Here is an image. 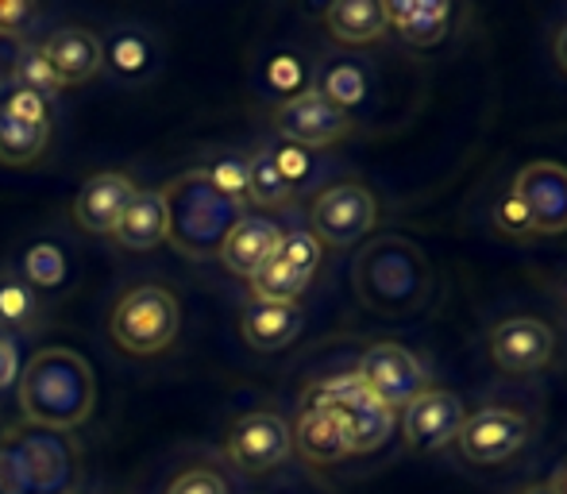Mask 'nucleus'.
<instances>
[{
    "label": "nucleus",
    "instance_id": "obj_11",
    "mask_svg": "<svg viewBox=\"0 0 567 494\" xmlns=\"http://www.w3.org/2000/svg\"><path fill=\"white\" fill-rule=\"evenodd\" d=\"M355 374L363 379V387L379 398L382 405L390 410H405L413 398L425 390V368L421 360L402 344H371L363 356H359V368Z\"/></svg>",
    "mask_w": 567,
    "mask_h": 494
},
{
    "label": "nucleus",
    "instance_id": "obj_19",
    "mask_svg": "<svg viewBox=\"0 0 567 494\" xmlns=\"http://www.w3.org/2000/svg\"><path fill=\"white\" fill-rule=\"evenodd\" d=\"M386 28L398 31V39L410 47H436L452 31L455 8L444 0H390L382 4Z\"/></svg>",
    "mask_w": 567,
    "mask_h": 494
},
{
    "label": "nucleus",
    "instance_id": "obj_4",
    "mask_svg": "<svg viewBox=\"0 0 567 494\" xmlns=\"http://www.w3.org/2000/svg\"><path fill=\"white\" fill-rule=\"evenodd\" d=\"M182 329V306L166 286H135L124 298L116 301L113 321H109V332H113L116 348L127 356H158L174 344Z\"/></svg>",
    "mask_w": 567,
    "mask_h": 494
},
{
    "label": "nucleus",
    "instance_id": "obj_8",
    "mask_svg": "<svg viewBox=\"0 0 567 494\" xmlns=\"http://www.w3.org/2000/svg\"><path fill=\"white\" fill-rule=\"evenodd\" d=\"M293 452V433L286 418L267 410L244 413L228 433V460L244 475H267L282 467Z\"/></svg>",
    "mask_w": 567,
    "mask_h": 494
},
{
    "label": "nucleus",
    "instance_id": "obj_27",
    "mask_svg": "<svg viewBox=\"0 0 567 494\" xmlns=\"http://www.w3.org/2000/svg\"><path fill=\"white\" fill-rule=\"evenodd\" d=\"M39 321V301L23 278L16 275H0V332H28Z\"/></svg>",
    "mask_w": 567,
    "mask_h": 494
},
{
    "label": "nucleus",
    "instance_id": "obj_31",
    "mask_svg": "<svg viewBox=\"0 0 567 494\" xmlns=\"http://www.w3.org/2000/svg\"><path fill=\"white\" fill-rule=\"evenodd\" d=\"M275 255L286 267H293L298 275H306L309 282H313L317 267H321V259H324V247L309 228H293V233H282V244H278Z\"/></svg>",
    "mask_w": 567,
    "mask_h": 494
},
{
    "label": "nucleus",
    "instance_id": "obj_39",
    "mask_svg": "<svg viewBox=\"0 0 567 494\" xmlns=\"http://www.w3.org/2000/svg\"><path fill=\"white\" fill-rule=\"evenodd\" d=\"M35 8L20 0H0V39H20L35 23Z\"/></svg>",
    "mask_w": 567,
    "mask_h": 494
},
{
    "label": "nucleus",
    "instance_id": "obj_10",
    "mask_svg": "<svg viewBox=\"0 0 567 494\" xmlns=\"http://www.w3.org/2000/svg\"><path fill=\"white\" fill-rule=\"evenodd\" d=\"M460 452L463 460L478 467H494L514 460L517 452L525 449L529 441V421L522 418L517 410H506V405H486V410L471 413L460 429Z\"/></svg>",
    "mask_w": 567,
    "mask_h": 494
},
{
    "label": "nucleus",
    "instance_id": "obj_3",
    "mask_svg": "<svg viewBox=\"0 0 567 494\" xmlns=\"http://www.w3.org/2000/svg\"><path fill=\"white\" fill-rule=\"evenodd\" d=\"M306 398L337 410L343 436H348V456H371V452H379L398 425V413L390 410V405H382L379 398L363 387V379H359L355 371H343V374H332V379L313 382V387L306 390Z\"/></svg>",
    "mask_w": 567,
    "mask_h": 494
},
{
    "label": "nucleus",
    "instance_id": "obj_13",
    "mask_svg": "<svg viewBox=\"0 0 567 494\" xmlns=\"http://www.w3.org/2000/svg\"><path fill=\"white\" fill-rule=\"evenodd\" d=\"M463 421H467V410H463V402L455 394H449V390H421V394L405 405L402 433L410 449L436 452L460 436Z\"/></svg>",
    "mask_w": 567,
    "mask_h": 494
},
{
    "label": "nucleus",
    "instance_id": "obj_35",
    "mask_svg": "<svg viewBox=\"0 0 567 494\" xmlns=\"http://www.w3.org/2000/svg\"><path fill=\"white\" fill-rule=\"evenodd\" d=\"M494 225H498L506 236H514V240L533 236V220H529V213H525V205L514 186H509L506 194L498 197V205H494Z\"/></svg>",
    "mask_w": 567,
    "mask_h": 494
},
{
    "label": "nucleus",
    "instance_id": "obj_36",
    "mask_svg": "<svg viewBox=\"0 0 567 494\" xmlns=\"http://www.w3.org/2000/svg\"><path fill=\"white\" fill-rule=\"evenodd\" d=\"M0 494H31L28 475H23L20 452H16L12 433L0 436Z\"/></svg>",
    "mask_w": 567,
    "mask_h": 494
},
{
    "label": "nucleus",
    "instance_id": "obj_37",
    "mask_svg": "<svg viewBox=\"0 0 567 494\" xmlns=\"http://www.w3.org/2000/svg\"><path fill=\"white\" fill-rule=\"evenodd\" d=\"M166 494H228V483L217 472H209V467H194V472H182L166 487Z\"/></svg>",
    "mask_w": 567,
    "mask_h": 494
},
{
    "label": "nucleus",
    "instance_id": "obj_28",
    "mask_svg": "<svg viewBox=\"0 0 567 494\" xmlns=\"http://www.w3.org/2000/svg\"><path fill=\"white\" fill-rule=\"evenodd\" d=\"M12 82H16V90L39 93L43 101H51V97H59V93H62L59 78H54L51 66H47V59H43V51H39V47H23V51L16 54Z\"/></svg>",
    "mask_w": 567,
    "mask_h": 494
},
{
    "label": "nucleus",
    "instance_id": "obj_9",
    "mask_svg": "<svg viewBox=\"0 0 567 494\" xmlns=\"http://www.w3.org/2000/svg\"><path fill=\"white\" fill-rule=\"evenodd\" d=\"M270 121H275V132L282 135V143H293V147H306V151L332 147V143H340L343 135H351V127H355V121H351L348 113L329 105L317 90L286 97L282 105L270 113Z\"/></svg>",
    "mask_w": 567,
    "mask_h": 494
},
{
    "label": "nucleus",
    "instance_id": "obj_38",
    "mask_svg": "<svg viewBox=\"0 0 567 494\" xmlns=\"http://www.w3.org/2000/svg\"><path fill=\"white\" fill-rule=\"evenodd\" d=\"M8 116H20V121H31V124H51V109H47V101L39 97V93H28V90H16L12 97L4 101Z\"/></svg>",
    "mask_w": 567,
    "mask_h": 494
},
{
    "label": "nucleus",
    "instance_id": "obj_30",
    "mask_svg": "<svg viewBox=\"0 0 567 494\" xmlns=\"http://www.w3.org/2000/svg\"><path fill=\"white\" fill-rule=\"evenodd\" d=\"M23 282L31 290H54L66 282V255L54 244H35L23 255Z\"/></svg>",
    "mask_w": 567,
    "mask_h": 494
},
{
    "label": "nucleus",
    "instance_id": "obj_5",
    "mask_svg": "<svg viewBox=\"0 0 567 494\" xmlns=\"http://www.w3.org/2000/svg\"><path fill=\"white\" fill-rule=\"evenodd\" d=\"M425 286V259L405 240H379L355 263V290L382 313L402 309Z\"/></svg>",
    "mask_w": 567,
    "mask_h": 494
},
{
    "label": "nucleus",
    "instance_id": "obj_24",
    "mask_svg": "<svg viewBox=\"0 0 567 494\" xmlns=\"http://www.w3.org/2000/svg\"><path fill=\"white\" fill-rule=\"evenodd\" d=\"M51 143V124H31L20 116H8L0 109V163L4 166H31Z\"/></svg>",
    "mask_w": 567,
    "mask_h": 494
},
{
    "label": "nucleus",
    "instance_id": "obj_29",
    "mask_svg": "<svg viewBox=\"0 0 567 494\" xmlns=\"http://www.w3.org/2000/svg\"><path fill=\"white\" fill-rule=\"evenodd\" d=\"M101 47H105V62L124 78H140L151 66V39L140 35V31H116Z\"/></svg>",
    "mask_w": 567,
    "mask_h": 494
},
{
    "label": "nucleus",
    "instance_id": "obj_17",
    "mask_svg": "<svg viewBox=\"0 0 567 494\" xmlns=\"http://www.w3.org/2000/svg\"><path fill=\"white\" fill-rule=\"evenodd\" d=\"M278 244H282V228L270 217H239L236 225H231L228 240L220 244L217 259L225 263L231 275L251 278L255 270L278 251Z\"/></svg>",
    "mask_w": 567,
    "mask_h": 494
},
{
    "label": "nucleus",
    "instance_id": "obj_21",
    "mask_svg": "<svg viewBox=\"0 0 567 494\" xmlns=\"http://www.w3.org/2000/svg\"><path fill=\"white\" fill-rule=\"evenodd\" d=\"M113 240L127 251H151V247L166 244V197L163 189H140L127 202L124 217L116 220Z\"/></svg>",
    "mask_w": 567,
    "mask_h": 494
},
{
    "label": "nucleus",
    "instance_id": "obj_34",
    "mask_svg": "<svg viewBox=\"0 0 567 494\" xmlns=\"http://www.w3.org/2000/svg\"><path fill=\"white\" fill-rule=\"evenodd\" d=\"M270 155H275L278 171H282V178L293 186V194H298L301 186H306L309 178H313V155H309L306 147H293V143H278V147H270Z\"/></svg>",
    "mask_w": 567,
    "mask_h": 494
},
{
    "label": "nucleus",
    "instance_id": "obj_15",
    "mask_svg": "<svg viewBox=\"0 0 567 494\" xmlns=\"http://www.w3.org/2000/svg\"><path fill=\"white\" fill-rule=\"evenodd\" d=\"M47 59V66L54 70L59 85H82L105 66V47H101L97 31L90 28H59L47 35V43L39 47Z\"/></svg>",
    "mask_w": 567,
    "mask_h": 494
},
{
    "label": "nucleus",
    "instance_id": "obj_6",
    "mask_svg": "<svg viewBox=\"0 0 567 494\" xmlns=\"http://www.w3.org/2000/svg\"><path fill=\"white\" fill-rule=\"evenodd\" d=\"M379 225V202L363 182H337L313 197L309 209V233L321 247H359Z\"/></svg>",
    "mask_w": 567,
    "mask_h": 494
},
{
    "label": "nucleus",
    "instance_id": "obj_18",
    "mask_svg": "<svg viewBox=\"0 0 567 494\" xmlns=\"http://www.w3.org/2000/svg\"><path fill=\"white\" fill-rule=\"evenodd\" d=\"M301 325H306V317H301L298 301H251L244 309L239 332L255 352H282L298 340Z\"/></svg>",
    "mask_w": 567,
    "mask_h": 494
},
{
    "label": "nucleus",
    "instance_id": "obj_16",
    "mask_svg": "<svg viewBox=\"0 0 567 494\" xmlns=\"http://www.w3.org/2000/svg\"><path fill=\"white\" fill-rule=\"evenodd\" d=\"M135 194H140V189H135V182L127 178V174H116V171L93 174L74 202L78 225L93 236H113L116 220L124 217L127 202H132Z\"/></svg>",
    "mask_w": 567,
    "mask_h": 494
},
{
    "label": "nucleus",
    "instance_id": "obj_23",
    "mask_svg": "<svg viewBox=\"0 0 567 494\" xmlns=\"http://www.w3.org/2000/svg\"><path fill=\"white\" fill-rule=\"evenodd\" d=\"M329 105H337L340 113L351 116V109L371 101V70L355 59H329V66H321V78L313 85Z\"/></svg>",
    "mask_w": 567,
    "mask_h": 494
},
{
    "label": "nucleus",
    "instance_id": "obj_2",
    "mask_svg": "<svg viewBox=\"0 0 567 494\" xmlns=\"http://www.w3.org/2000/svg\"><path fill=\"white\" fill-rule=\"evenodd\" d=\"M166 197V240L189 259H217L231 225L244 217L239 205L209 186L205 171H189L163 189Z\"/></svg>",
    "mask_w": 567,
    "mask_h": 494
},
{
    "label": "nucleus",
    "instance_id": "obj_42",
    "mask_svg": "<svg viewBox=\"0 0 567 494\" xmlns=\"http://www.w3.org/2000/svg\"><path fill=\"white\" fill-rule=\"evenodd\" d=\"M553 491H556V494H567V464L560 467V475H556V483H553Z\"/></svg>",
    "mask_w": 567,
    "mask_h": 494
},
{
    "label": "nucleus",
    "instance_id": "obj_40",
    "mask_svg": "<svg viewBox=\"0 0 567 494\" xmlns=\"http://www.w3.org/2000/svg\"><path fill=\"white\" fill-rule=\"evenodd\" d=\"M16 379H20V352H16V340L0 332V394H4Z\"/></svg>",
    "mask_w": 567,
    "mask_h": 494
},
{
    "label": "nucleus",
    "instance_id": "obj_22",
    "mask_svg": "<svg viewBox=\"0 0 567 494\" xmlns=\"http://www.w3.org/2000/svg\"><path fill=\"white\" fill-rule=\"evenodd\" d=\"M324 28L343 47H367L386 35V12L379 0H340L324 8Z\"/></svg>",
    "mask_w": 567,
    "mask_h": 494
},
{
    "label": "nucleus",
    "instance_id": "obj_7",
    "mask_svg": "<svg viewBox=\"0 0 567 494\" xmlns=\"http://www.w3.org/2000/svg\"><path fill=\"white\" fill-rule=\"evenodd\" d=\"M20 452L23 475H28L31 494H66L74 487L78 475V452L66 441V433H51V429H8Z\"/></svg>",
    "mask_w": 567,
    "mask_h": 494
},
{
    "label": "nucleus",
    "instance_id": "obj_20",
    "mask_svg": "<svg viewBox=\"0 0 567 494\" xmlns=\"http://www.w3.org/2000/svg\"><path fill=\"white\" fill-rule=\"evenodd\" d=\"M290 433H293L298 452L309 460V464H340V460L348 456V436H343V425H340L337 410H329L324 402L306 398L298 425H293Z\"/></svg>",
    "mask_w": 567,
    "mask_h": 494
},
{
    "label": "nucleus",
    "instance_id": "obj_14",
    "mask_svg": "<svg viewBox=\"0 0 567 494\" xmlns=\"http://www.w3.org/2000/svg\"><path fill=\"white\" fill-rule=\"evenodd\" d=\"M533 233L560 236L567 233V166L560 163H529L514 182Z\"/></svg>",
    "mask_w": 567,
    "mask_h": 494
},
{
    "label": "nucleus",
    "instance_id": "obj_25",
    "mask_svg": "<svg viewBox=\"0 0 567 494\" xmlns=\"http://www.w3.org/2000/svg\"><path fill=\"white\" fill-rule=\"evenodd\" d=\"M247 202L259 205V209H282L293 202V186L282 178L270 147H259L247 158Z\"/></svg>",
    "mask_w": 567,
    "mask_h": 494
},
{
    "label": "nucleus",
    "instance_id": "obj_33",
    "mask_svg": "<svg viewBox=\"0 0 567 494\" xmlns=\"http://www.w3.org/2000/svg\"><path fill=\"white\" fill-rule=\"evenodd\" d=\"M267 82L275 93H286V97H298V93H306V82H309V66L301 54H275V59L267 62ZM282 97V101H286Z\"/></svg>",
    "mask_w": 567,
    "mask_h": 494
},
{
    "label": "nucleus",
    "instance_id": "obj_12",
    "mask_svg": "<svg viewBox=\"0 0 567 494\" xmlns=\"http://www.w3.org/2000/svg\"><path fill=\"white\" fill-rule=\"evenodd\" d=\"M556 332L537 317H509L491 332V356L506 374H537L553 363Z\"/></svg>",
    "mask_w": 567,
    "mask_h": 494
},
{
    "label": "nucleus",
    "instance_id": "obj_41",
    "mask_svg": "<svg viewBox=\"0 0 567 494\" xmlns=\"http://www.w3.org/2000/svg\"><path fill=\"white\" fill-rule=\"evenodd\" d=\"M556 62H560V70L567 74V23L560 28V35H556Z\"/></svg>",
    "mask_w": 567,
    "mask_h": 494
},
{
    "label": "nucleus",
    "instance_id": "obj_26",
    "mask_svg": "<svg viewBox=\"0 0 567 494\" xmlns=\"http://www.w3.org/2000/svg\"><path fill=\"white\" fill-rule=\"evenodd\" d=\"M247 282H251L255 301H298L309 290V278L298 275L293 267H286L278 255H270Z\"/></svg>",
    "mask_w": 567,
    "mask_h": 494
},
{
    "label": "nucleus",
    "instance_id": "obj_43",
    "mask_svg": "<svg viewBox=\"0 0 567 494\" xmlns=\"http://www.w3.org/2000/svg\"><path fill=\"white\" fill-rule=\"evenodd\" d=\"M522 494H556L553 483H533V487H525Z\"/></svg>",
    "mask_w": 567,
    "mask_h": 494
},
{
    "label": "nucleus",
    "instance_id": "obj_1",
    "mask_svg": "<svg viewBox=\"0 0 567 494\" xmlns=\"http://www.w3.org/2000/svg\"><path fill=\"white\" fill-rule=\"evenodd\" d=\"M97 402V379L74 348H43L20 371V410L31 429L70 433L90 421Z\"/></svg>",
    "mask_w": 567,
    "mask_h": 494
},
{
    "label": "nucleus",
    "instance_id": "obj_44",
    "mask_svg": "<svg viewBox=\"0 0 567 494\" xmlns=\"http://www.w3.org/2000/svg\"><path fill=\"white\" fill-rule=\"evenodd\" d=\"M564 298H567V282H564Z\"/></svg>",
    "mask_w": 567,
    "mask_h": 494
},
{
    "label": "nucleus",
    "instance_id": "obj_32",
    "mask_svg": "<svg viewBox=\"0 0 567 494\" xmlns=\"http://www.w3.org/2000/svg\"><path fill=\"white\" fill-rule=\"evenodd\" d=\"M205 178L220 197H228L231 205L244 209L247 205V158L244 155H225L213 166H205Z\"/></svg>",
    "mask_w": 567,
    "mask_h": 494
}]
</instances>
